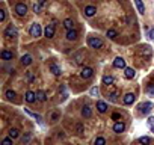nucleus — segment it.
<instances>
[{
    "mask_svg": "<svg viewBox=\"0 0 154 145\" xmlns=\"http://www.w3.org/2000/svg\"><path fill=\"white\" fill-rule=\"evenodd\" d=\"M24 112H26L27 115L33 116L35 120H36V122H38V124H41V125H42V122H44V121H42V116H41V115H38V113H33V112H30L29 109H24Z\"/></svg>",
    "mask_w": 154,
    "mask_h": 145,
    "instance_id": "nucleus-13",
    "label": "nucleus"
},
{
    "mask_svg": "<svg viewBox=\"0 0 154 145\" xmlns=\"http://www.w3.org/2000/svg\"><path fill=\"white\" fill-rule=\"evenodd\" d=\"M15 12L18 17H24L27 14V6L24 3H17L15 5Z\"/></svg>",
    "mask_w": 154,
    "mask_h": 145,
    "instance_id": "nucleus-4",
    "label": "nucleus"
},
{
    "mask_svg": "<svg viewBox=\"0 0 154 145\" xmlns=\"http://www.w3.org/2000/svg\"><path fill=\"white\" fill-rule=\"evenodd\" d=\"M30 36H33V38H39L41 36V33H42V29H41V24H38V23H33L32 26H30Z\"/></svg>",
    "mask_w": 154,
    "mask_h": 145,
    "instance_id": "nucleus-2",
    "label": "nucleus"
},
{
    "mask_svg": "<svg viewBox=\"0 0 154 145\" xmlns=\"http://www.w3.org/2000/svg\"><path fill=\"white\" fill-rule=\"evenodd\" d=\"M36 100H38V101H45V100H47V92H44V91H36Z\"/></svg>",
    "mask_w": 154,
    "mask_h": 145,
    "instance_id": "nucleus-21",
    "label": "nucleus"
},
{
    "mask_svg": "<svg viewBox=\"0 0 154 145\" xmlns=\"http://www.w3.org/2000/svg\"><path fill=\"white\" fill-rule=\"evenodd\" d=\"M141 145H148V144H151V139L148 138V136H142V138H139V141H138Z\"/></svg>",
    "mask_w": 154,
    "mask_h": 145,
    "instance_id": "nucleus-28",
    "label": "nucleus"
},
{
    "mask_svg": "<svg viewBox=\"0 0 154 145\" xmlns=\"http://www.w3.org/2000/svg\"><path fill=\"white\" fill-rule=\"evenodd\" d=\"M139 109H141V113H150L151 112V109H153V104L150 103V101H147V103H142L141 106H139Z\"/></svg>",
    "mask_w": 154,
    "mask_h": 145,
    "instance_id": "nucleus-6",
    "label": "nucleus"
},
{
    "mask_svg": "<svg viewBox=\"0 0 154 145\" xmlns=\"http://www.w3.org/2000/svg\"><path fill=\"white\" fill-rule=\"evenodd\" d=\"M45 2H47V0H38V3H39L41 6H44V5H45Z\"/></svg>",
    "mask_w": 154,
    "mask_h": 145,
    "instance_id": "nucleus-41",
    "label": "nucleus"
},
{
    "mask_svg": "<svg viewBox=\"0 0 154 145\" xmlns=\"http://www.w3.org/2000/svg\"><path fill=\"white\" fill-rule=\"evenodd\" d=\"M2 14H0V21H5V18H6V12L5 11H0Z\"/></svg>",
    "mask_w": 154,
    "mask_h": 145,
    "instance_id": "nucleus-39",
    "label": "nucleus"
},
{
    "mask_svg": "<svg viewBox=\"0 0 154 145\" xmlns=\"http://www.w3.org/2000/svg\"><path fill=\"white\" fill-rule=\"evenodd\" d=\"M148 127L154 132V116H150V118H148Z\"/></svg>",
    "mask_w": 154,
    "mask_h": 145,
    "instance_id": "nucleus-34",
    "label": "nucleus"
},
{
    "mask_svg": "<svg viewBox=\"0 0 154 145\" xmlns=\"http://www.w3.org/2000/svg\"><path fill=\"white\" fill-rule=\"evenodd\" d=\"M0 56H2V59H3V61H12L14 53H12V51H9V50H3Z\"/></svg>",
    "mask_w": 154,
    "mask_h": 145,
    "instance_id": "nucleus-15",
    "label": "nucleus"
},
{
    "mask_svg": "<svg viewBox=\"0 0 154 145\" xmlns=\"http://www.w3.org/2000/svg\"><path fill=\"white\" fill-rule=\"evenodd\" d=\"M5 95H6V98H9V100H12V98H15V92H14V91H11V89H8Z\"/></svg>",
    "mask_w": 154,
    "mask_h": 145,
    "instance_id": "nucleus-32",
    "label": "nucleus"
},
{
    "mask_svg": "<svg viewBox=\"0 0 154 145\" xmlns=\"http://www.w3.org/2000/svg\"><path fill=\"white\" fill-rule=\"evenodd\" d=\"M147 94H150L151 97H154V85H148L147 86Z\"/></svg>",
    "mask_w": 154,
    "mask_h": 145,
    "instance_id": "nucleus-33",
    "label": "nucleus"
},
{
    "mask_svg": "<svg viewBox=\"0 0 154 145\" xmlns=\"http://www.w3.org/2000/svg\"><path fill=\"white\" fill-rule=\"evenodd\" d=\"M88 44H89L91 49H101L103 47V39L98 38V36H89Z\"/></svg>",
    "mask_w": 154,
    "mask_h": 145,
    "instance_id": "nucleus-1",
    "label": "nucleus"
},
{
    "mask_svg": "<svg viewBox=\"0 0 154 145\" xmlns=\"http://www.w3.org/2000/svg\"><path fill=\"white\" fill-rule=\"evenodd\" d=\"M133 2H134L136 8H138L139 14H141V15H143V14H145V6H143V2H142V0H133Z\"/></svg>",
    "mask_w": 154,
    "mask_h": 145,
    "instance_id": "nucleus-16",
    "label": "nucleus"
},
{
    "mask_svg": "<svg viewBox=\"0 0 154 145\" xmlns=\"http://www.w3.org/2000/svg\"><path fill=\"white\" fill-rule=\"evenodd\" d=\"M116 97H118V92H116V91H113L112 94H109V100H110V101H116Z\"/></svg>",
    "mask_w": 154,
    "mask_h": 145,
    "instance_id": "nucleus-35",
    "label": "nucleus"
},
{
    "mask_svg": "<svg viewBox=\"0 0 154 145\" xmlns=\"http://www.w3.org/2000/svg\"><path fill=\"white\" fill-rule=\"evenodd\" d=\"M124 76H125V79H133V77L136 76V71H134L133 68L125 67V68H124Z\"/></svg>",
    "mask_w": 154,
    "mask_h": 145,
    "instance_id": "nucleus-14",
    "label": "nucleus"
},
{
    "mask_svg": "<svg viewBox=\"0 0 154 145\" xmlns=\"http://www.w3.org/2000/svg\"><path fill=\"white\" fill-rule=\"evenodd\" d=\"M36 100V92H33V91H27L26 92V101L27 103H35Z\"/></svg>",
    "mask_w": 154,
    "mask_h": 145,
    "instance_id": "nucleus-12",
    "label": "nucleus"
},
{
    "mask_svg": "<svg viewBox=\"0 0 154 145\" xmlns=\"http://www.w3.org/2000/svg\"><path fill=\"white\" fill-rule=\"evenodd\" d=\"M83 58H85V51H77L76 54H74V61H76V63H82V61H83Z\"/></svg>",
    "mask_w": 154,
    "mask_h": 145,
    "instance_id": "nucleus-22",
    "label": "nucleus"
},
{
    "mask_svg": "<svg viewBox=\"0 0 154 145\" xmlns=\"http://www.w3.org/2000/svg\"><path fill=\"white\" fill-rule=\"evenodd\" d=\"M82 115H83L85 118H91V115H92V111H91V106H85L83 109H82Z\"/></svg>",
    "mask_w": 154,
    "mask_h": 145,
    "instance_id": "nucleus-24",
    "label": "nucleus"
},
{
    "mask_svg": "<svg viewBox=\"0 0 154 145\" xmlns=\"http://www.w3.org/2000/svg\"><path fill=\"white\" fill-rule=\"evenodd\" d=\"M77 133H79V134L83 133V125H82V124H77Z\"/></svg>",
    "mask_w": 154,
    "mask_h": 145,
    "instance_id": "nucleus-38",
    "label": "nucleus"
},
{
    "mask_svg": "<svg viewBox=\"0 0 154 145\" xmlns=\"http://www.w3.org/2000/svg\"><path fill=\"white\" fill-rule=\"evenodd\" d=\"M44 35L47 36V38H53V35H54V24H49L47 27H45Z\"/></svg>",
    "mask_w": 154,
    "mask_h": 145,
    "instance_id": "nucleus-9",
    "label": "nucleus"
},
{
    "mask_svg": "<svg viewBox=\"0 0 154 145\" xmlns=\"http://www.w3.org/2000/svg\"><path fill=\"white\" fill-rule=\"evenodd\" d=\"M21 63L24 67L30 65V63H32V56H30V54H23V56H21Z\"/></svg>",
    "mask_w": 154,
    "mask_h": 145,
    "instance_id": "nucleus-17",
    "label": "nucleus"
},
{
    "mask_svg": "<svg viewBox=\"0 0 154 145\" xmlns=\"http://www.w3.org/2000/svg\"><path fill=\"white\" fill-rule=\"evenodd\" d=\"M63 27H65L67 30H71L72 27H74V21H72L71 18H67V20H63Z\"/></svg>",
    "mask_w": 154,
    "mask_h": 145,
    "instance_id": "nucleus-23",
    "label": "nucleus"
},
{
    "mask_svg": "<svg viewBox=\"0 0 154 145\" xmlns=\"http://www.w3.org/2000/svg\"><path fill=\"white\" fill-rule=\"evenodd\" d=\"M39 11H41V5H39V3H35V5H33V12L38 14Z\"/></svg>",
    "mask_w": 154,
    "mask_h": 145,
    "instance_id": "nucleus-37",
    "label": "nucleus"
},
{
    "mask_svg": "<svg viewBox=\"0 0 154 145\" xmlns=\"http://www.w3.org/2000/svg\"><path fill=\"white\" fill-rule=\"evenodd\" d=\"M97 111H98L100 113H104V112L107 111V104H106L104 101H97Z\"/></svg>",
    "mask_w": 154,
    "mask_h": 145,
    "instance_id": "nucleus-19",
    "label": "nucleus"
},
{
    "mask_svg": "<svg viewBox=\"0 0 154 145\" xmlns=\"http://www.w3.org/2000/svg\"><path fill=\"white\" fill-rule=\"evenodd\" d=\"M113 67H115V68H125V61H124L121 56H118V58L113 61Z\"/></svg>",
    "mask_w": 154,
    "mask_h": 145,
    "instance_id": "nucleus-10",
    "label": "nucleus"
},
{
    "mask_svg": "<svg viewBox=\"0 0 154 145\" xmlns=\"http://www.w3.org/2000/svg\"><path fill=\"white\" fill-rule=\"evenodd\" d=\"M94 145H106V139L101 138V136H98V138L95 139V142H94Z\"/></svg>",
    "mask_w": 154,
    "mask_h": 145,
    "instance_id": "nucleus-31",
    "label": "nucleus"
},
{
    "mask_svg": "<svg viewBox=\"0 0 154 145\" xmlns=\"http://www.w3.org/2000/svg\"><path fill=\"white\" fill-rule=\"evenodd\" d=\"M89 94H91V97H98L100 95V89H98V86H92L89 89Z\"/></svg>",
    "mask_w": 154,
    "mask_h": 145,
    "instance_id": "nucleus-27",
    "label": "nucleus"
},
{
    "mask_svg": "<svg viewBox=\"0 0 154 145\" xmlns=\"http://www.w3.org/2000/svg\"><path fill=\"white\" fill-rule=\"evenodd\" d=\"M95 12H97V8L92 6V5H89V6L85 8V15H86V17H94Z\"/></svg>",
    "mask_w": 154,
    "mask_h": 145,
    "instance_id": "nucleus-8",
    "label": "nucleus"
},
{
    "mask_svg": "<svg viewBox=\"0 0 154 145\" xmlns=\"http://www.w3.org/2000/svg\"><path fill=\"white\" fill-rule=\"evenodd\" d=\"M113 82H115V79H113L112 76H103V83H104V85L110 86V85H113Z\"/></svg>",
    "mask_w": 154,
    "mask_h": 145,
    "instance_id": "nucleus-25",
    "label": "nucleus"
},
{
    "mask_svg": "<svg viewBox=\"0 0 154 145\" xmlns=\"http://www.w3.org/2000/svg\"><path fill=\"white\" fill-rule=\"evenodd\" d=\"M12 138H5L3 141H2V145H12Z\"/></svg>",
    "mask_w": 154,
    "mask_h": 145,
    "instance_id": "nucleus-36",
    "label": "nucleus"
},
{
    "mask_svg": "<svg viewBox=\"0 0 154 145\" xmlns=\"http://www.w3.org/2000/svg\"><path fill=\"white\" fill-rule=\"evenodd\" d=\"M124 130H125V124L124 122H121V121L115 122V125H113V132L115 133H122Z\"/></svg>",
    "mask_w": 154,
    "mask_h": 145,
    "instance_id": "nucleus-11",
    "label": "nucleus"
},
{
    "mask_svg": "<svg viewBox=\"0 0 154 145\" xmlns=\"http://www.w3.org/2000/svg\"><path fill=\"white\" fill-rule=\"evenodd\" d=\"M50 71L53 72L54 76H60V74H62V70L56 65V63H51V65H50Z\"/></svg>",
    "mask_w": 154,
    "mask_h": 145,
    "instance_id": "nucleus-20",
    "label": "nucleus"
},
{
    "mask_svg": "<svg viewBox=\"0 0 154 145\" xmlns=\"http://www.w3.org/2000/svg\"><path fill=\"white\" fill-rule=\"evenodd\" d=\"M106 35H107V38H110V39H115L116 36H118V32H116L115 29H109V30L106 32Z\"/></svg>",
    "mask_w": 154,
    "mask_h": 145,
    "instance_id": "nucleus-26",
    "label": "nucleus"
},
{
    "mask_svg": "<svg viewBox=\"0 0 154 145\" xmlns=\"http://www.w3.org/2000/svg\"><path fill=\"white\" fill-rule=\"evenodd\" d=\"M5 36H9V38H17L18 36V30H17V27L11 23V24H8V27L5 29Z\"/></svg>",
    "mask_w": 154,
    "mask_h": 145,
    "instance_id": "nucleus-3",
    "label": "nucleus"
},
{
    "mask_svg": "<svg viewBox=\"0 0 154 145\" xmlns=\"http://www.w3.org/2000/svg\"><path fill=\"white\" fill-rule=\"evenodd\" d=\"M30 139H32V133H26L24 136H23V145H27V144H29L30 142Z\"/></svg>",
    "mask_w": 154,
    "mask_h": 145,
    "instance_id": "nucleus-30",
    "label": "nucleus"
},
{
    "mask_svg": "<svg viewBox=\"0 0 154 145\" xmlns=\"http://www.w3.org/2000/svg\"><path fill=\"white\" fill-rule=\"evenodd\" d=\"M18 136H20V132H18L17 129H11V130H9V138H12V139H17Z\"/></svg>",
    "mask_w": 154,
    "mask_h": 145,
    "instance_id": "nucleus-29",
    "label": "nucleus"
},
{
    "mask_svg": "<svg viewBox=\"0 0 154 145\" xmlns=\"http://www.w3.org/2000/svg\"><path fill=\"white\" fill-rule=\"evenodd\" d=\"M112 118H113V120H118V118H120V113H113Z\"/></svg>",
    "mask_w": 154,
    "mask_h": 145,
    "instance_id": "nucleus-42",
    "label": "nucleus"
},
{
    "mask_svg": "<svg viewBox=\"0 0 154 145\" xmlns=\"http://www.w3.org/2000/svg\"><path fill=\"white\" fill-rule=\"evenodd\" d=\"M67 39H68V41H76V39H77V32H76L74 29L68 30V32H67Z\"/></svg>",
    "mask_w": 154,
    "mask_h": 145,
    "instance_id": "nucleus-18",
    "label": "nucleus"
},
{
    "mask_svg": "<svg viewBox=\"0 0 154 145\" xmlns=\"http://www.w3.org/2000/svg\"><path fill=\"white\" fill-rule=\"evenodd\" d=\"M92 74H94V71H92V68H89V67H85L83 70L80 71L82 79H91V77H92Z\"/></svg>",
    "mask_w": 154,
    "mask_h": 145,
    "instance_id": "nucleus-5",
    "label": "nucleus"
},
{
    "mask_svg": "<svg viewBox=\"0 0 154 145\" xmlns=\"http://www.w3.org/2000/svg\"><path fill=\"white\" fill-rule=\"evenodd\" d=\"M134 100H136V95L131 94V92H129V94H125V95H124L122 101H124V104H133Z\"/></svg>",
    "mask_w": 154,
    "mask_h": 145,
    "instance_id": "nucleus-7",
    "label": "nucleus"
},
{
    "mask_svg": "<svg viewBox=\"0 0 154 145\" xmlns=\"http://www.w3.org/2000/svg\"><path fill=\"white\" fill-rule=\"evenodd\" d=\"M148 38H150V39H153V41H154V29H151V30H150V32H148Z\"/></svg>",
    "mask_w": 154,
    "mask_h": 145,
    "instance_id": "nucleus-40",
    "label": "nucleus"
}]
</instances>
